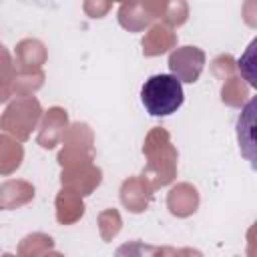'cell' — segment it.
Listing matches in <instances>:
<instances>
[{"instance_id": "1", "label": "cell", "mask_w": 257, "mask_h": 257, "mask_svg": "<svg viewBox=\"0 0 257 257\" xmlns=\"http://www.w3.org/2000/svg\"><path fill=\"white\" fill-rule=\"evenodd\" d=\"M185 100L183 84L173 74H153L141 88V102L151 116H169Z\"/></svg>"}]
</instances>
